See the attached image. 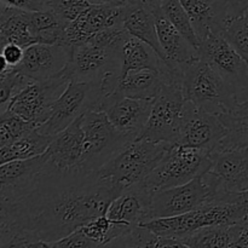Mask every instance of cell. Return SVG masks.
Returning a JSON list of instances; mask_svg holds the SVG:
<instances>
[{
	"label": "cell",
	"instance_id": "25",
	"mask_svg": "<svg viewBox=\"0 0 248 248\" xmlns=\"http://www.w3.org/2000/svg\"><path fill=\"white\" fill-rule=\"evenodd\" d=\"M38 43L31 23V11L1 4L0 7V44H17L28 47Z\"/></svg>",
	"mask_w": 248,
	"mask_h": 248
},
{
	"label": "cell",
	"instance_id": "7",
	"mask_svg": "<svg viewBox=\"0 0 248 248\" xmlns=\"http://www.w3.org/2000/svg\"><path fill=\"white\" fill-rule=\"evenodd\" d=\"M186 102L183 82L178 80L164 84L153 98L149 119L138 138L176 144Z\"/></svg>",
	"mask_w": 248,
	"mask_h": 248
},
{
	"label": "cell",
	"instance_id": "1",
	"mask_svg": "<svg viewBox=\"0 0 248 248\" xmlns=\"http://www.w3.org/2000/svg\"><path fill=\"white\" fill-rule=\"evenodd\" d=\"M124 189L91 174L44 172L29 194L0 202V223L19 225L47 244L63 239L106 215Z\"/></svg>",
	"mask_w": 248,
	"mask_h": 248
},
{
	"label": "cell",
	"instance_id": "31",
	"mask_svg": "<svg viewBox=\"0 0 248 248\" xmlns=\"http://www.w3.org/2000/svg\"><path fill=\"white\" fill-rule=\"evenodd\" d=\"M160 5H161L165 16L183 34L184 38L199 51L201 41L199 39L195 28H194L193 22H191L190 17L183 7L182 2L179 0H161Z\"/></svg>",
	"mask_w": 248,
	"mask_h": 248
},
{
	"label": "cell",
	"instance_id": "5",
	"mask_svg": "<svg viewBox=\"0 0 248 248\" xmlns=\"http://www.w3.org/2000/svg\"><path fill=\"white\" fill-rule=\"evenodd\" d=\"M212 164V153L171 144L156 167L140 184L150 193L173 188L207 173Z\"/></svg>",
	"mask_w": 248,
	"mask_h": 248
},
{
	"label": "cell",
	"instance_id": "17",
	"mask_svg": "<svg viewBox=\"0 0 248 248\" xmlns=\"http://www.w3.org/2000/svg\"><path fill=\"white\" fill-rule=\"evenodd\" d=\"M72 51L70 46L58 44H33L24 48V58L17 68L34 81H45L64 72Z\"/></svg>",
	"mask_w": 248,
	"mask_h": 248
},
{
	"label": "cell",
	"instance_id": "40",
	"mask_svg": "<svg viewBox=\"0 0 248 248\" xmlns=\"http://www.w3.org/2000/svg\"><path fill=\"white\" fill-rule=\"evenodd\" d=\"M1 4L26 11H43L47 10L48 0H1Z\"/></svg>",
	"mask_w": 248,
	"mask_h": 248
},
{
	"label": "cell",
	"instance_id": "9",
	"mask_svg": "<svg viewBox=\"0 0 248 248\" xmlns=\"http://www.w3.org/2000/svg\"><path fill=\"white\" fill-rule=\"evenodd\" d=\"M81 119L85 133L82 170L90 174L98 171L131 140L114 127L106 111L89 110Z\"/></svg>",
	"mask_w": 248,
	"mask_h": 248
},
{
	"label": "cell",
	"instance_id": "34",
	"mask_svg": "<svg viewBox=\"0 0 248 248\" xmlns=\"http://www.w3.org/2000/svg\"><path fill=\"white\" fill-rule=\"evenodd\" d=\"M222 35L248 63V10L241 16L227 21Z\"/></svg>",
	"mask_w": 248,
	"mask_h": 248
},
{
	"label": "cell",
	"instance_id": "24",
	"mask_svg": "<svg viewBox=\"0 0 248 248\" xmlns=\"http://www.w3.org/2000/svg\"><path fill=\"white\" fill-rule=\"evenodd\" d=\"M183 75L162 74L155 70H140L131 72L124 78H120L113 93L120 97L131 98L153 99L164 84L170 81H182Z\"/></svg>",
	"mask_w": 248,
	"mask_h": 248
},
{
	"label": "cell",
	"instance_id": "35",
	"mask_svg": "<svg viewBox=\"0 0 248 248\" xmlns=\"http://www.w3.org/2000/svg\"><path fill=\"white\" fill-rule=\"evenodd\" d=\"M92 4L90 0H48L47 10H52L63 21L70 23Z\"/></svg>",
	"mask_w": 248,
	"mask_h": 248
},
{
	"label": "cell",
	"instance_id": "43",
	"mask_svg": "<svg viewBox=\"0 0 248 248\" xmlns=\"http://www.w3.org/2000/svg\"><path fill=\"white\" fill-rule=\"evenodd\" d=\"M123 1H124V0H123Z\"/></svg>",
	"mask_w": 248,
	"mask_h": 248
},
{
	"label": "cell",
	"instance_id": "33",
	"mask_svg": "<svg viewBox=\"0 0 248 248\" xmlns=\"http://www.w3.org/2000/svg\"><path fill=\"white\" fill-rule=\"evenodd\" d=\"M38 128L35 124L19 118L16 114L6 110L0 114V148L11 144L27 133Z\"/></svg>",
	"mask_w": 248,
	"mask_h": 248
},
{
	"label": "cell",
	"instance_id": "4",
	"mask_svg": "<svg viewBox=\"0 0 248 248\" xmlns=\"http://www.w3.org/2000/svg\"><path fill=\"white\" fill-rule=\"evenodd\" d=\"M248 215V207L241 202L212 201L200 208L179 216L155 218L140 223L155 234L174 237L181 241L191 232L211 225H227L239 222Z\"/></svg>",
	"mask_w": 248,
	"mask_h": 248
},
{
	"label": "cell",
	"instance_id": "18",
	"mask_svg": "<svg viewBox=\"0 0 248 248\" xmlns=\"http://www.w3.org/2000/svg\"><path fill=\"white\" fill-rule=\"evenodd\" d=\"M124 1L114 4H92L77 19L67 24L68 46L80 45L99 31L123 24Z\"/></svg>",
	"mask_w": 248,
	"mask_h": 248
},
{
	"label": "cell",
	"instance_id": "28",
	"mask_svg": "<svg viewBox=\"0 0 248 248\" xmlns=\"http://www.w3.org/2000/svg\"><path fill=\"white\" fill-rule=\"evenodd\" d=\"M219 116L228 133L218 150L248 148V99L239 102L232 110Z\"/></svg>",
	"mask_w": 248,
	"mask_h": 248
},
{
	"label": "cell",
	"instance_id": "27",
	"mask_svg": "<svg viewBox=\"0 0 248 248\" xmlns=\"http://www.w3.org/2000/svg\"><path fill=\"white\" fill-rule=\"evenodd\" d=\"M53 136L45 135L38 128H34L26 136L15 140L6 147L0 148V164L14 160L31 159L44 154L50 147Z\"/></svg>",
	"mask_w": 248,
	"mask_h": 248
},
{
	"label": "cell",
	"instance_id": "36",
	"mask_svg": "<svg viewBox=\"0 0 248 248\" xmlns=\"http://www.w3.org/2000/svg\"><path fill=\"white\" fill-rule=\"evenodd\" d=\"M48 247L52 248H75V247H82V248H92L97 247V245L90 239L89 236H86L82 229L75 230L72 234L67 235L63 239L57 240L55 242H50Z\"/></svg>",
	"mask_w": 248,
	"mask_h": 248
},
{
	"label": "cell",
	"instance_id": "12",
	"mask_svg": "<svg viewBox=\"0 0 248 248\" xmlns=\"http://www.w3.org/2000/svg\"><path fill=\"white\" fill-rule=\"evenodd\" d=\"M199 56L207 61L234 89L239 102L248 99V63L219 33L201 40Z\"/></svg>",
	"mask_w": 248,
	"mask_h": 248
},
{
	"label": "cell",
	"instance_id": "30",
	"mask_svg": "<svg viewBox=\"0 0 248 248\" xmlns=\"http://www.w3.org/2000/svg\"><path fill=\"white\" fill-rule=\"evenodd\" d=\"M181 241L188 248H232L230 224L211 225V227L201 228V229L189 234L188 236L183 237Z\"/></svg>",
	"mask_w": 248,
	"mask_h": 248
},
{
	"label": "cell",
	"instance_id": "11",
	"mask_svg": "<svg viewBox=\"0 0 248 248\" xmlns=\"http://www.w3.org/2000/svg\"><path fill=\"white\" fill-rule=\"evenodd\" d=\"M69 81L63 73L45 81H33L10 102L6 110L40 127L48 120L56 101L67 89Z\"/></svg>",
	"mask_w": 248,
	"mask_h": 248
},
{
	"label": "cell",
	"instance_id": "26",
	"mask_svg": "<svg viewBox=\"0 0 248 248\" xmlns=\"http://www.w3.org/2000/svg\"><path fill=\"white\" fill-rule=\"evenodd\" d=\"M179 1L188 12L200 41L210 33L222 34L227 19L217 0H179Z\"/></svg>",
	"mask_w": 248,
	"mask_h": 248
},
{
	"label": "cell",
	"instance_id": "23",
	"mask_svg": "<svg viewBox=\"0 0 248 248\" xmlns=\"http://www.w3.org/2000/svg\"><path fill=\"white\" fill-rule=\"evenodd\" d=\"M123 26L131 35L152 46L165 61V53L157 38L153 9L142 0H124Z\"/></svg>",
	"mask_w": 248,
	"mask_h": 248
},
{
	"label": "cell",
	"instance_id": "2",
	"mask_svg": "<svg viewBox=\"0 0 248 248\" xmlns=\"http://www.w3.org/2000/svg\"><path fill=\"white\" fill-rule=\"evenodd\" d=\"M170 145L136 138L118 150L97 171V174L101 179L111 182L123 189L130 188L149 176Z\"/></svg>",
	"mask_w": 248,
	"mask_h": 248
},
{
	"label": "cell",
	"instance_id": "13",
	"mask_svg": "<svg viewBox=\"0 0 248 248\" xmlns=\"http://www.w3.org/2000/svg\"><path fill=\"white\" fill-rule=\"evenodd\" d=\"M228 130L218 114L186 102L176 144L215 153L220 148Z\"/></svg>",
	"mask_w": 248,
	"mask_h": 248
},
{
	"label": "cell",
	"instance_id": "15",
	"mask_svg": "<svg viewBox=\"0 0 248 248\" xmlns=\"http://www.w3.org/2000/svg\"><path fill=\"white\" fill-rule=\"evenodd\" d=\"M46 166L45 153L0 166V202H16L31 193Z\"/></svg>",
	"mask_w": 248,
	"mask_h": 248
},
{
	"label": "cell",
	"instance_id": "8",
	"mask_svg": "<svg viewBox=\"0 0 248 248\" xmlns=\"http://www.w3.org/2000/svg\"><path fill=\"white\" fill-rule=\"evenodd\" d=\"M102 82L70 80L67 89L56 101L48 120L39 130L45 135L56 136L86 111L101 110L106 97Z\"/></svg>",
	"mask_w": 248,
	"mask_h": 248
},
{
	"label": "cell",
	"instance_id": "22",
	"mask_svg": "<svg viewBox=\"0 0 248 248\" xmlns=\"http://www.w3.org/2000/svg\"><path fill=\"white\" fill-rule=\"evenodd\" d=\"M150 7L154 12L157 38H159L160 45H161L167 62L172 67L182 68L186 63L200 57L199 51L184 38L183 34L165 16L160 2Z\"/></svg>",
	"mask_w": 248,
	"mask_h": 248
},
{
	"label": "cell",
	"instance_id": "20",
	"mask_svg": "<svg viewBox=\"0 0 248 248\" xmlns=\"http://www.w3.org/2000/svg\"><path fill=\"white\" fill-rule=\"evenodd\" d=\"M212 159L210 172L217 178L220 190L232 193L248 190V148L217 150Z\"/></svg>",
	"mask_w": 248,
	"mask_h": 248
},
{
	"label": "cell",
	"instance_id": "42",
	"mask_svg": "<svg viewBox=\"0 0 248 248\" xmlns=\"http://www.w3.org/2000/svg\"><path fill=\"white\" fill-rule=\"evenodd\" d=\"M142 1L145 2L147 5H149V6H153V5H155V4H159L161 0H142Z\"/></svg>",
	"mask_w": 248,
	"mask_h": 248
},
{
	"label": "cell",
	"instance_id": "3",
	"mask_svg": "<svg viewBox=\"0 0 248 248\" xmlns=\"http://www.w3.org/2000/svg\"><path fill=\"white\" fill-rule=\"evenodd\" d=\"M182 72L186 101L199 108L220 115L239 103L234 89L207 61L198 57L183 65Z\"/></svg>",
	"mask_w": 248,
	"mask_h": 248
},
{
	"label": "cell",
	"instance_id": "38",
	"mask_svg": "<svg viewBox=\"0 0 248 248\" xmlns=\"http://www.w3.org/2000/svg\"><path fill=\"white\" fill-rule=\"evenodd\" d=\"M232 247H248V215L239 222L230 224Z\"/></svg>",
	"mask_w": 248,
	"mask_h": 248
},
{
	"label": "cell",
	"instance_id": "14",
	"mask_svg": "<svg viewBox=\"0 0 248 248\" xmlns=\"http://www.w3.org/2000/svg\"><path fill=\"white\" fill-rule=\"evenodd\" d=\"M81 116L62 132L53 136L50 147L45 152L46 166L44 172L89 174L82 170L85 133Z\"/></svg>",
	"mask_w": 248,
	"mask_h": 248
},
{
	"label": "cell",
	"instance_id": "6",
	"mask_svg": "<svg viewBox=\"0 0 248 248\" xmlns=\"http://www.w3.org/2000/svg\"><path fill=\"white\" fill-rule=\"evenodd\" d=\"M219 191V183L210 171L182 186L153 191L147 220L190 212L215 201Z\"/></svg>",
	"mask_w": 248,
	"mask_h": 248
},
{
	"label": "cell",
	"instance_id": "39",
	"mask_svg": "<svg viewBox=\"0 0 248 248\" xmlns=\"http://www.w3.org/2000/svg\"><path fill=\"white\" fill-rule=\"evenodd\" d=\"M217 1L227 21L241 16L248 10V0H217Z\"/></svg>",
	"mask_w": 248,
	"mask_h": 248
},
{
	"label": "cell",
	"instance_id": "10",
	"mask_svg": "<svg viewBox=\"0 0 248 248\" xmlns=\"http://www.w3.org/2000/svg\"><path fill=\"white\" fill-rule=\"evenodd\" d=\"M120 47L121 45H103L91 40L73 46L63 74L75 81H103L110 74L120 75Z\"/></svg>",
	"mask_w": 248,
	"mask_h": 248
},
{
	"label": "cell",
	"instance_id": "16",
	"mask_svg": "<svg viewBox=\"0 0 248 248\" xmlns=\"http://www.w3.org/2000/svg\"><path fill=\"white\" fill-rule=\"evenodd\" d=\"M152 103L153 99L120 97L110 93L104 97L101 110L106 111L109 121L119 132L133 140L140 137L147 125Z\"/></svg>",
	"mask_w": 248,
	"mask_h": 248
},
{
	"label": "cell",
	"instance_id": "29",
	"mask_svg": "<svg viewBox=\"0 0 248 248\" xmlns=\"http://www.w3.org/2000/svg\"><path fill=\"white\" fill-rule=\"evenodd\" d=\"M107 247H186L174 237L161 236L138 224L109 242Z\"/></svg>",
	"mask_w": 248,
	"mask_h": 248
},
{
	"label": "cell",
	"instance_id": "21",
	"mask_svg": "<svg viewBox=\"0 0 248 248\" xmlns=\"http://www.w3.org/2000/svg\"><path fill=\"white\" fill-rule=\"evenodd\" d=\"M150 195L152 193L140 183L124 189L123 193L110 202L106 213L107 217L115 227L126 232L135 225L147 220Z\"/></svg>",
	"mask_w": 248,
	"mask_h": 248
},
{
	"label": "cell",
	"instance_id": "32",
	"mask_svg": "<svg viewBox=\"0 0 248 248\" xmlns=\"http://www.w3.org/2000/svg\"><path fill=\"white\" fill-rule=\"evenodd\" d=\"M33 81L34 80L19 72L17 67L2 65L0 73V111L4 113L10 102Z\"/></svg>",
	"mask_w": 248,
	"mask_h": 248
},
{
	"label": "cell",
	"instance_id": "37",
	"mask_svg": "<svg viewBox=\"0 0 248 248\" xmlns=\"http://www.w3.org/2000/svg\"><path fill=\"white\" fill-rule=\"evenodd\" d=\"M24 58V47L17 44H6L1 46L2 65L18 67Z\"/></svg>",
	"mask_w": 248,
	"mask_h": 248
},
{
	"label": "cell",
	"instance_id": "41",
	"mask_svg": "<svg viewBox=\"0 0 248 248\" xmlns=\"http://www.w3.org/2000/svg\"><path fill=\"white\" fill-rule=\"evenodd\" d=\"M93 4H114V2H123V0H90Z\"/></svg>",
	"mask_w": 248,
	"mask_h": 248
},
{
	"label": "cell",
	"instance_id": "19",
	"mask_svg": "<svg viewBox=\"0 0 248 248\" xmlns=\"http://www.w3.org/2000/svg\"><path fill=\"white\" fill-rule=\"evenodd\" d=\"M120 56V78H124L131 72L140 70H155L162 74L183 75L182 68L172 67L152 46L131 35L128 31L121 43Z\"/></svg>",
	"mask_w": 248,
	"mask_h": 248
}]
</instances>
